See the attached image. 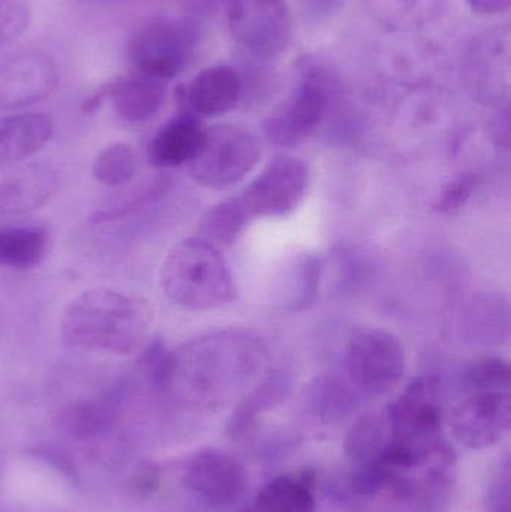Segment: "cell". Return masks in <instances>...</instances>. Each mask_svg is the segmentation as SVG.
I'll return each mask as SVG.
<instances>
[{
    "label": "cell",
    "instance_id": "8992f818",
    "mask_svg": "<svg viewBox=\"0 0 511 512\" xmlns=\"http://www.w3.org/2000/svg\"><path fill=\"white\" fill-rule=\"evenodd\" d=\"M201 36L203 30L192 18H158L146 24L129 45L134 71L170 81L191 65Z\"/></svg>",
    "mask_w": 511,
    "mask_h": 512
},
{
    "label": "cell",
    "instance_id": "52a82bcc",
    "mask_svg": "<svg viewBox=\"0 0 511 512\" xmlns=\"http://www.w3.org/2000/svg\"><path fill=\"white\" fill-rule=\"evenodd\" d=\"M261 158L260 144L252 132L234 125L204 129L203 144L189 162V173L204 188H231L242 182Z\"/></svg>",
    "mask_w": 511,
    "mask_h": 512
},
{
    "label": "cell",
    "instance_id": "4316f807",
    "mask_svg": "<svg viewBox=\"0 0 511 512\" xmlns=\"http://www.w3.org/2000/svg\"><path fill=\"white\" fill-rule=\"evenodd\" d=\"M137 171V156L126 143H113L96 155L92 174L96 182L107 188H120L134 179Z\"/></svg>",
    "mask_w": 511,
    "mask_h": 512
},
{
    "label": "cell",
    "instance_id": "44dd1931",
    "mask_svg": "<svg viewBox=\"0 0 511 512\" xmlns=\"http://www.w3.org/2000/svg\"><path fill=\"white\" fill-rule=\"evenodd\" d=\"M315 481L311 469L281 475L270 481L257 498V512H315Z\"/></svg>",
    "mask_w": 511,
    "mask_h": 512
},
{
    "label": "cell",
    "instance_id": "ba28073f",
    "mask_svg": "<svg viewBox=\"0 0 511 512\" xmlns=\"http://www.w3.org/2000/svg\"><path fill=\"white\" fill-rule=\"evenodd\" d=\"M407 355L398 337L383 328L354 334L345 352V372L356 391L368 396L392 393L404 378Z\"/></svg>",
    "mask_w": 511,
    "mask_h": 512
},
{
    "label": "cell",
    "instance_id": "7402d4cb",
    "mask_svg": "<svg viewBox=\"0 0 511 512\" xmlns=\"http://www.w3.org/2000/svg\"><path fill=\"white\" fill-rule=\"evenodd\" d=\"M50 249L47 230L38 225L0 228V267L30 270L38 267Z\"/></svg>",
    "mask_w": 511,
    "mask_h": 512
},
{
    "label": "cell",
    "instance_id": "484cf974",
    "mask_svg": "<svg viewBox=\"0 0 511 512\" xmlns=\"http://www.w3.org/2000/svg\"><path fill=\"white\" fill-rule=\"evenodd\" d=\"M251 216L246 212L239 198L221 201L210 207L200 221L201 239L210 245H234L248 227Z\"/></svg>",
    "mask_w": 511,
    "mask_h": 512
},
{
    "label": "cell",
    "instance_id": "836d02e7",
    "mask_svg": "<svg viewBox=\"0 0 511 512\" xmlns=\"http://www.w3.org/2000/svg\"><path fill=\"white\" fill-rule=\"evenodd\" d=\"M476 188V176L474 174H462L452 182L447 183L446 188L441 191L440 197L434 204V212L450 213L461 209L473 194Z\"/></svg>",
    "mask_w": 511,
    "mask_h": 512
},
{
    "label": "cell",
    "instance_id": "3957f363",
    "mask_svg": "<svg viewBox=\"0 0 511 512\" xmlns=\"http://www.w3.org/2000/svg\"><path fill=\"white\" fill-rule=\"evenodd\" d=\"M159 282L165 297L188 312H206L231 303L236 285L215 246L198 237L180 240L162 262Z\"/></svg>",
    "mask_w": 511,
    "mask_h": 512
},
{
    "label": "cell",
    "instance_id": "9a60e30c",
    "mask_svg": "<svg viewBox=\"0 0 511 512\" xmlns=\"http://www.w3.org/2000/svg\"><path fill=\"white\" fill-rule=\"evenodd\" d=\"M56 191L57 176L45 165L0 161V216L41 209Z\"/></svg>",
    "mask_w": 511,
    "mask_h": 512
},
{
    "label": "cell",
    "instance_id": "1f68e13d",
    "mask_svg": "<svg viewBox=\"0 0 511 512\" xmlns=\"http://www.w3.org/2000/svg\"><path fill=\"white\" fill-rule=\"evenodd\" d=\"M483 512H511V469L510 459L498 466L497 471L489 480L486 490Z\"/></svg>",
    "mask_w": 511,
    "mask_h": 512
},
{
    "label": "cell",
    "instance_id": "603a6c76",
    "mask_svg": "<svg viewBox=\"0 0 511 512\" xmlns=\"http://www.w3.org/2000/svg\"><path fill=\"white\" fill-rule=\"evenodd\" d=\"M291 378L285 372H273L240 402L228 423V433L233 438H242L257 423L258 417L284 402L290 394Z\"/></svg>",
    "mask_w": 511,
    "mask_h": 512
},
{
    "label": "cell",
    "instance_id": "f35d334b",
    "mask_svg": "<svg viewBox=\"0 0 511 512\" xmlns=\"http://www.w3.org/2000/svg\"><path fill=\"white\" fill-rule=\"evenodd\" d=\"M0 472H2V462H0Z\"/></svg>",
    "mask_w": 511,
    "mask_h": 512
},
{
    "label": "cell",
    "instance_id": "4dcf8cb0",
    "mask_svg": "<svg viewBox=\"0 0 511 512\" xmlns=\"http://www.w3.org/2000/svg\"><path fill=\"white\" fill-rule=\"evenodd\" d=\"M323 274V261L318 256H306L299 265L297 288L290 306L293 312H300L314 303Z\"/></svg>",
    "mask_w": 511,
    "mask_h": 512
},
{
    "label": "cell",
    "instance_id": "8fae6325",
    "mask_svg": "<svg viewBox=\"0 0 511 512\" xmlns=\"http://www.w3.org/2000/svg\"><path fill=\"white\" fill-rule=\"evenodd\" d=\"M509 26L494 27L473 39L465 51L462 78L468 93L489 107H503L510 93Z\"/></svg>",
    "mask_w": 511,
    "mask_h": 512
},
{
    "label": "cell",
    "instance_id": "d590c367",
    "mask_svg": "<svg viewBox=\"0 0 511 512\" xmlns=\"http://www.w3.org/2000/svg\"><path fill=\"white\" fill-rule=\"evenodd\" d=\"M491 132L495 143L509 150L511 140L509 104L504 105L503 110L495 117L494 122H492Z\"/></svg>",
    "mask_w": 511,
    "mask_h": 512
},
{
    "label": "cell",
    "instance_id": "f1b7e54d",
    "mask_svg": "<svg viewBox=\"0 0 511 512\" xmlns=\"http://www.w3.org/2000/svg\"><path fill=\"white\" fill-rule=\"evenodd\" d=\"M168 182L165 179H155L153 182L141 186L137 191L132 192L123 203H117L116 206L107 207L93 213L92 222L95 224H105V222L119 221L132 213L141 210V207L147 206L152 201L158 200L161 195L167 191Z\"/></svg>",
    "mask_w": 511,
    "mask_h": 512
},
{
    "label": "cell",
    "instance_id": "5b68a950",
    "mask_svg": "<svg viewBox=\"0 0 511 512\" xmlns=\"http://www.w3.org/2000/svg\"><path fill=\"white\" fill-rule=\"evenodd\" d=\"M335 92L332 74L320 63L306 60L293 92L264 120L267 140L281 147L308 140L326 119Z\"/></svg>",
    "mask_w": 511,
    "mask_h": 512
},
{
    "label": "cell",
    "instance_id": "ac0fdd59",
    "mask_svg": "<svg viewBox=\"0 0 511 512\" xmlns=\"http://www.w3.org/2000/svg\"><path fill=\"white\" fill-rule=\"evenodd\" d=\"M168 81L134 71L111 86L110 99L120 119L144 125L158 114L167 99Z\"/></svg>",
    "mask_w": 511,
    "mask_h": 512
},
{
    "label": "cell",
    "instance_id": "9c48e42d",
    "mask_svg": "<svg viewBox=\"0 0 511 512\" xmlns=\"http://www.w3.org/2000/svg\"><path fill=\"white\" fill-rule=\"evenodd\" d=\"M227 21L234 41L261 60L284 53L293 33L285 0H228Z\"/></svg>",
    "mask_w": 511,
    "mask_h": 512
},
{
    "label": "cell",
    "instance_id": "7c38bea8",
    "mask_svg": "<svg viewBox=\"0 0 511 512\" xmlns=\"http://www.w3.org/2000/svg\"><path fill=\"white\" fill-rule=\"evenodd\" d=\"M309 185V167L293 156H276L246 186L240 203L251 218H284L299 207Z\"/></svg>",
    "mask_w": 511,
    "mask_h": 512
},
{
    "label": "cell",
    "instance_id": "d6986e66",
    "mask_svg": "<svg viewBox=\"0 0 511 512\" xmlns=\"http://www.w3.org/2000/svg\"><path fill=\"white\" fill-rule=\"evenodd\" d=\"M126 388L122 384L99 400H81L69 405L60 417L63 432L78 441H95L107 435L125 402Z\"/></svg>",
    "mask_w": 511,
    "mask_h": 512
},
{
    "label": "cell",
    "instance_id": "7a4b0ae2",
    "mask_svg": "<svg viewBox=\"0 0 511 512\" xmlns=\"http://www.w3.org/2000/svg\"><path fill=\"white\" fill-rule=\"evenodd\" d=\"M266 358L260 340L242 331H219L170 351L165 391L210 400L225 385L257 372Z\"/></svg>",
    "mask_w": 511,
    "mask_h": 512
},
{
    "label": "cell",
    "instance_id": "ffe728a7",
    "mask_svg": "<svg viewBox=\"0 0 511 512\" xmlns=\"http://www.w3.org/2000/svg\"><path fill=\"white\" fill-rule=\"evenodd\" d=\"M54 134L53 120L41 113L0 117V161L21 162L47 146Z\"/></svg>",
    "mask_w": 511,
    "mask_h": 512
},
{
    "label": "cell",
    "instance_id": "277c9868",
    "mask_svg": "<svg viewBox=\"0 0 511 512\" xmlns=\"http://www.w3.org/2000/svg\"><path fill=\"white\" fill-rule=\"evenodd\" d=\"M390 439L413 448L423 463L455 465V453L443 433V406L434 379L411 382L387 409Z\"/></svg>",
    "mask_w": 511,
    "mask_h": 512
},
{
    "label": "cell",
    "instance_id": "74e56055",
    "mask_svg": "<svg viewBox=\"0 0 511 512\" xmlns=\"http://www.w3.org/2000/svg\"><path fill=\"white\" fill-rule=\"evenodd\" d=\"M344 0H305L306 8L315 15H330L341 8Z\"/></svg>",
    "mask_w": 511,
    "mask_h": 512
},
{
    "label": "cell",
    "instance_id": "2e32d148",
    "mask_svg": "<svg viewBox=\"0 0 511 512\" xmlns=\"http://www.w3.org/2000/svg\"><path fill=\"white\" fill-rule=\"evenodd\" d=\"M243 90L245 81L234 66H209L191 81L183 105L198 117L224 116L237 107Z\"/></svg>",
    "mask_w": 511,
    "mask_h": 512
},
{
    "label": "cell",
    "instance_id": "d6a6232c",
    "mask_svg": "<svg viewBox=\"0 0 511 512\" xmlns=\"http://www.w3.org/2000/svg\"><path fill=\"white\" fill-rule=\"evenodd\" d=\"M30 456L53 468L72 486H77L80 483V472H78L77 465L63 448L54 444H39L30 450Z\"/></svg>",
    "mask_w": 511,
    "mask_h": 512
},
{
    "label": "cell",
    "instance_id": "6da1fadb",
    "mask_svg": "<svg viewBox=\"0 0 511 512\" xmlns=\"http://www.w3.org/2000/svg\"><path fill=\"white\" fill-rule=\"evenodd\" d=\"M153 319L152 304L138 295L87 289L66 306L60 337L63 345L78 351L129 355L141 348Z\"/></svg>",
    "mask_w": 511,
    "mask_h": 512
},
{
    "label": "cell",
    "instance_id": "e0dca14e",
    "mask_svg": "<svg viewBox=\"0 0 511 512\" xmlns=\"http://www.w3.org/2000/svg\"><path fill=\"white\" fill-rule=\"evenodd\" d=\"M203 138L204 129L200 119L185 107L156 132L147 147V159L156 168L189 164L200 150Z\"/></svg>",
    "mask_w": 511,
    "mask_h": 512
},
{
    "label": "cell",
    "instance_id": "cb8c5ba5",
    "mask_svg": "<svg viewBox=\"0 0 511 512\" xmlns=\"http://www.w3.org/2000/svg\"><path fill=\"white\" fill-rule=\"evenodd\" d=\"M389 439L387 412H369L362 415L348 430L344 451L354 465H372L380 459Z\"/></svg>",
    "mask_w": 511,
    "mask_h": 512
},
{
    "label": "cell",
    "instance_id": "8d00e7d4",
    "mask_svg": "<svg viewBox=\"0 0 511 512\" xmlns=\"http://www.w3.org/2000/svg\"><path fill=\"white\" fill-rule=\"evenodd\" d=\"M474 14L494 17L509 11L511 0H464Z\"/></svg>",
    "mask_w": 511,
    "mask_h": 512
},
{
    "label": "cell",
    "instance_id": "4fadbf2b",
    "mask_svg": "<svg viewBox=\"0 0 511 512\" xmlns=\"http://www.w3.org/2000/svg\"><path fill=\"white\" fill-rule=\"evenodd\" d=\"M182 480L189 492L215 510L239 504L248 483L242 463L216 448L192 454L183 466Z\"/></svg>",
    "mask_w": 511,
    "mask_h": 512
},
{
    "label": "cell",
    "instance_id": "5bb4252c",
    "mask_svg": "<svg viewBox=\"0 0 511 512\" xmlns=\"http://www.w3.org/2000/svg\"><path fill=\"white\" fill-rule=\"evenodd\" d=\"M59 72L51 57L17 53L0 60V113L44 101L56 90Z\"/></svg>",
    "mask_w": 511,
    "mask_h": 512
},
{
    "label": "cell",
    "instance_id": "83f0119b",
    "mask_svg": "<svg viewBox=\"0 0 511 512\" xmlns=\"http://www.w3.org/2000/svg\"><path fill=\"white\" fill-rule=\"evenodd\" d=\"M510 364L503 358H483L468 367L462 385L464 390H480V388H498L510 390Z\"/></svg>",
    "mask_w": 511,
    "mask_h": 512
},
{
    "label": "cell",
    "instance_id": "30bf717a",
    "mask_svg": "<svg viewBox=\"0 0 511 512\" xmlns=\"http://www.w3.org/2000/svg\"><path fill=\"white\" fill-rule=\"evenodd\" d=\"M510 426V390H464V396L453 405L449 415L453 438L468 450L495 447L509 435Z\"/></svg>",
    "mask_w": 511,
    "mask_h": 512
},
{
    "label": "cell",
    "instance_id": "d4e9b609",
    "mask_svg": "<svg viewBox=\"0 0 511 512\" xmlns=\"http://www.w3.org/2000/svg\"><path fill=\"white\" fill-rule=\"evenodd\" d=\"M306 405L321 423H336L356 408V388L338 376H320L309 387Z\"/></svg>",
    "mask_w": 511,
    "mask_h": 512
},
{
    "label": "cell",
    "instance_id": "e575fe53",
    "mask_svg": "<svg viewBox=\"0 0 511 512\" xmlns=\"http://www.w3.org/2000/svg\"><path fill=\"white\" fill-rule=\"evenodd\" d=\"M159 478H161V475H159L158 466L150 465V463L141 466L134 477L135 493L140 496L152 495L159 487Z\"/></svg>",
    "mask_w": 511,
    "mask_h": 512
},
{
    "label": "cell",
    "instance_id": "f546056e",
    "mask_svg": "<svg viewBox=\"0 0 511 512\" xmlns=\"http://www.w3.org/2000/svg\"><path fill=\"white\" fill-rule=\"evenodd\" d=\"M29 0H0V48L17 41L30 24Z\"/></svg>",
    "mask_w": 511,
    "mask_h": 512
}]
</instances>
